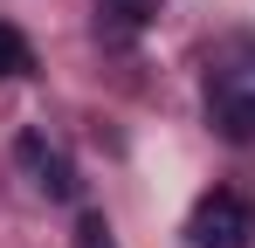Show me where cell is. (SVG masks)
Segmentation results:
<instances>
[{
  "instance_id": "obj_1",
  "label": "cell",
  "mask_w": 255,
  "mask_h": 248,
  "mask_svg": "<svg viewBox=\"0 0 255 248\" xmlns=\"http://www.w3.org/2000/svg\"><path fill=\"white\" fill-rule=\"evenodd\" d=\"M193 248H255V207L242 193H207L186 221Z\"/></svg>"
},
{
  "instance_id": "obj_2",
  "label": "cell",
  "mask_w": 255,
  "mask_h": 248,
  "mask_svg": "<svg viewBox=\"0 0 255 248\" xmlns=\"http://www.w3.org/2000/svg\"><path fill=\"white\" fill-rule=\"evenodd\" d=\"M207 111L221 124V138H255V69H221L207 83Z\"/></svg>"
},
{
  "instance_id": "obj_3",
  "label": "cell",
  "mask_w": 255,
  "mask_h": 248,
  "mask_svg": "<svg viewBox=\"0 0 255 248\" xmlns=\"http://www.w3.org/2000/svg\"><path fill=\"white\" fill-rule=\"evenodd\" d=\"M14 152H21V165H28L35 193H48V200H69V193H76V172H69V159H62V152L48 145L42 131H28V138H21Z\"/></svg>"
},
{
  "instance_id": "obj_4",
  "label": "cell",
  "mask_w": 255,
  "mask_h": 248,
  "mask_svg": "<svg viewBox=\"0 0 255 248\" xmlns=\"http://www.w3.org/2000/svg\"><path fill=\"white\" fill-rule=\"evenodd\" d=\"M35 69V55H28V41L14 35V28H0V76H28Z\"/></svg>"
},
{
  "instance_id": "obj_5",
  "label": "cell",
  "mask_w": 255,
  "mask_h": 248,
  "mask_svg": "<svg viewBox=\"0 0 255 248\" xmlns=\"http://www.w3.org/2000/svg\"><path fill=\"white\" fill-rule=\"evenodd\" d=\"M104 7H111V14H118L125 28H145V21L159 14V0H104Z\"/></svg>"
}]
</instances>
